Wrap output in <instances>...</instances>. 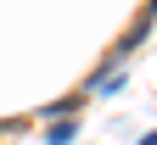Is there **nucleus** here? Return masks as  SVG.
<instances>
[{"mask_svg":"<svg viewBox=\"0 0 157 145\" xmlns=\"http://www.w3.org/2000/svg\"><path fill=\"white\" fill-rule=\"evenodd\" d=\"M140 145H157V134H146V140H140Z\"/></svg>","mask_w":157,"mask_h":145,"instance_id":"f03ea898","label":"nucleus"},{"mask_svg":"<svg viewBox=\"0 0 157 145\" xmlns=\"http://www.w3.org/2000/svg\"><path fill=\"white\" fill-rule=\"evenodd\" d=\"M73 134H78V123H73V117H56L51 129H45V145H67Z\"/></svg>","mask_w":157,"mask_h":145,"instance_id":"f257e3e1","label":"nucleus"}]
</instances>
